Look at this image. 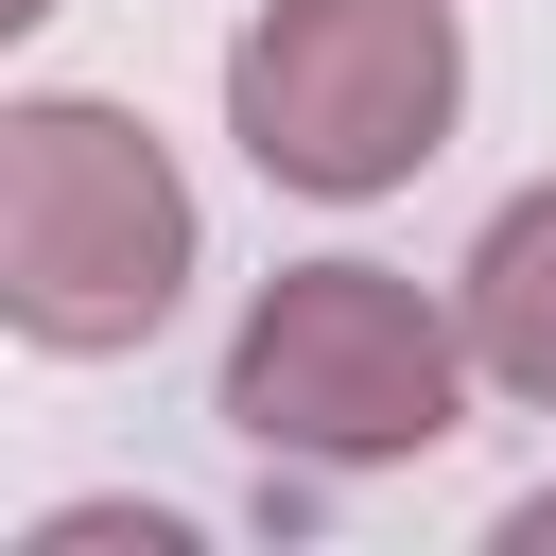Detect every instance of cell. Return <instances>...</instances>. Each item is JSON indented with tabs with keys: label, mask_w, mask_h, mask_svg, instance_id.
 Returning a JSON list of instances; mask_svg holds the SVG:
<instances>
[{
	"label": "cell",
	"mask_w": 556,
	"mask_h": 556,
	"mask_svg": "<svg viewBox=\"0 0 556 556\" xmlns=\"http://www.w3.org/2000/svg\"><path fill=\"white\" fill-rule=\"evenodd\" d=\"M486 365H469V313L417 295L400 261L330 243V261H278L243 313H226V365H208V417L261 452V469H313V486H365V469H434L469 434Z\"/></svg>",
	"instance_id": "1"
},
{
	"label": "cell",
	"mask_w": 556,
	"mask_h": 556,
	"mask_svg": "<svg viewBox=\"0 0 556 556\" xmlns=\"http://www.w3.org/2000/svg\"><path fill=\"white\" fill-rule=\"evenodd\" d=\"M191 261H208V208L122 87H17L0 104V330L17 348L122 365L174 330Z\"/></svg>",
	"instance_id": "2"
},
{
	"label": "cell",
	"mask_w": 556,
	"mask_h": 556,
	"mask_svg": "<svg viewBox=\"0 0 556 556\" xmlns=\"http://www.w3.org/2000/svg\"><path fill=\"white\" fill-rule=\"evenodd\" d=\"M469 122V17L452 0H261L226 35V139L261 191L382 208Z\"/></svg>",
	"instance_id": "3"
},
{
	"label": "cell",
	"mask_w": 556,
	"mask_h": 556,
	"mask_svg": "<svg viewBox=\"0 0 556 556\" xmlns=\"http://www.w3.org/2000/svg\"><path fill=\"white\" fill-rule=\"evenodd\" d=\"M452 313H469V365H486V400L556 417V174H521V191L469 226V261H452Z\"/></svg>",
	"instance_id": "4"
},
{
	"label": "cell",
	"mask_w": 556,
	"mask_h": 556,
	"mask_svg": "<svg viewBox=\"0 0 556 556\" xmlns=\"http://www.w3.org/2000/svg\"><path fill=\"white\" fill-rule=\"evenodd\" d=\"M35 556H191V521L174 504H70V521H35Z\"/></svg>",
	"instance_id": "5"
},
{
	"label": "cell",
	"mask_w": 556,
	"mask_h": 556,
	"mask_svg": "<svg viewBox=\"0 0 556 556\" xmlns=\"http://www.w3.org/2000/svg\"><path fill=\"white\" fill-rule=\"evenodd\" d=\"M504 556H556V486H521V504H504Z\"/></svg>",
	"instance_id": "6"
},
{
	"label": "cell",
	"mask_w": 556,
	"mask_h": 556,
	"mask_svg": "<svg viewBox=\"0 0 556 556\" xmlns=\"http://www.w3.org/2000/svg\"><path fill=\"white\" fill-rule=\"evenodd\" d=\"M0 17H52V0H0Z\"/></svg>",
	"instance_id": "7"
}]
</instances>
